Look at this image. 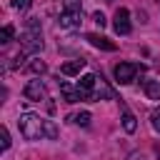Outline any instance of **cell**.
<instances>
[{"label": "cell", "mask_w": 160, "mask_h": 160, "mask_svg": "<svg viewBox=\"0 0 160 160\" xmlns=\"http://www.w3.org/2000/svg\"><path fill=\"white\" fill-rule=\"evenodd\" d=\"M85 40H88L92 48H100V50H108V52H112V50H115V42H112V40H108V38H102V35H98V32H88V35H85Z\"/></svg>", "instance_id": "obj_7"}, {"label": "cell", "mask_w": 160, "mask_h": 160, "mask_svg": "<svg viewBox=\"0 0 160 160\" xmlns=\"http://www.w3.org/2000/svg\"><path fill=\"white\" fill-rule=\"evenodd\" d=\"M92 20H95V22H98V25H100V28H102V25H105V22H108V20H105V15H102V12H95V15H92Z\"/></svg>", "instance_id": "obj_19"}, {"label": "cell", "mask_w": 160, "mask_h": 160, "mask_svg": "<svg viewBox=\"0 0 160 160\" xmlns=\"http://www.w3.org/2000/svg\"><path fill=\"white\" fill-rule=\"evenodd\" d=\"M72 120H75L78 125H82V128H88V125H90V112H88V110H82V112H78V115H75Z\"/></svg>", "instance_id": "obj_13"}, {"label": "cell", "mask_w": 160, "mask_h": 160, "mask_svg": "<svg viewBox=\"0 0 160 160\" xmlns=\"http://www.w3.org/2000/svg\"><path fill=\"white\" fill-rule=\"evenodd\" d=\"M68 8H70V10L60 15V25H62V28H78V25H80V10H78L72 2H70Z\"/></svg>", "instance_id": "obj_6"}, {"label": "cell", "mask_w": 160, "mask_h": 160, "mask_svg": "<svg viewBox=\"0 0 160 160\" xmlns=\"http://www.w3.org/2000/svg\"><path fill=\"white\" fill-rule=\"evenodd\" d=\"M12 8L15 10H28L30 8V0H12Z\"/></svg>", "instance_id": "obj_18"}, {"label": "cell", "mask_w": 160, "mask_h": 160, "mask_svg": "<svg viewBox=\"0 0 160 160\" xmlns=\"http://www.w3.org/2000/svg\"><path fill=\"white\" fill-rule=\"evenodd\" d=\"M25 98L32 100V102H40V100L48 98V90H45V85H42L40 80H30V82L25 85Z\"/></svg>", "instance_id": "obj_4"}, {"label": "cell", "mask_w": 160, "mask_h": 160, "mask_svg": "<svg viewBox=\"0 0 160 160\" xmlns=\"http://www.w3.org/2000/svg\"><path fill=\"white\" fill-rule=\"evenodd\" d=\"M0 138H2V150H8V148H10V132H8V128H2Z\"/></svg>", "instance_id": "obj_17"}, {"label": "cell", "mask_w": 160, "mask_h": 160, "mask_svg": "<svg viewBox=\"0 0 160 160\" xmlns=\"http://www.w3.org/2000/svg\"><path fill=\"white\" fill-rule=\"evenodd\" d=\"M45 135H48L50 140H55V138H58V128L52 125V120H45Z\"/></svg>", "instance_id": "obj_15"}, {"label": "cell", "mask_w": 160, "mask_h": 160, "mask_svg": "<svg viewBox=\"0 0 160 160\" xmlns=\"http://www.w3.org/2000/svg\"><path fill=\"white\" fill-rule=\"evenodd\" d=\"M12 35H15V28H12V25H5V28L0 30V42H10Z\"/></svg>", "instance_id": "obj_12"}, {"label": "cell", "mask_w": 160, "mask_h": 160, "mask_svg": "<svg viewBox=\"0 0 160 160\" xmlns=\"http://www.w3.org/2000/svg\"><path fill=\"white\" fill-rule=\"evenodd\" d=\"M82 68H85V60H68V62H62L60 72L62 75H78Z\"/></svg>", "instance_id": "obj_8"}, {"label": "cell", "mask_w": 160, "mask_h": 160, "mask_svg": "<svg viewBox=\"0 0 160 160\" xmlns=\"http://www.w3.org/2000/svg\"><path fill=\"white\" fill-rule=\"evenodd\" d=\"M135 72H138V65L135 62H120V65H115V80L120 85L132 82L135 80Z\"/></svg>", "instance_id": "obj_3"}, {"label": "cell", "mask_w": 160, "mask_h": 160, "mask_svg": "<svg viewBox=\"0 0 160 160\" xmlns=\"http://www.w3.org/2000/svg\"><path fill=\"white\" fill-rule=\"evenodd\" d=\"M122 128H125V132H135V128H138V122H135V115L132 112H122Z\"/></svg>", "instance_id": "obj_11"}, {"label": "cell", "mask_w": 160, "mask_h": 160, "mask_svg": "<svg viewBox=\"0 0 160 160\" xmlns=\"http://www.w3.org/2000/svg\"><path fill=\"white\" fill-rule=\"evenodd\" d=\"M30 72H45V62L42 60H32L30 62Z\"/></svg>", "instance_id": "obj_16"}, {"label": "cell", "mask_w": 160, "mask_h": 160, "mask_svg": "<svg viewBox=\"0 0 160 160\" xmlns=\"http://www.w3.org/2000/svg\"><path fill=\"white\" fill-rule=\"evenodd\" d=\"M112 28H115V32L118 35H128L132 28H130V12L125 10V8H120L118 12H115V22H112Z\"/></svg>", "instance_id": "obj_5"}, {"label": "cell", "mask_w": 160, "mask_h": 160, "mask_svg": "<svg viewBox=\"0 0 160 160\" xmlns=\"http://www.w3.org/2000/svg\"><path fill=\"white\" fill-rule=\"evenodd\" d=\"M150 125H152L155 132H160V108H155V110L150 112Z\"/></svg>", "instance_id": "obj_14"}, {"label": "cell", "mask_w": 160, "mask_h": 160, "mask_svg": "<svg viewBox=\"0 0 160 160\" xmlns=\"http://www.w3.org/2000/svg\"><path fill=\"white\" fill-rule=\"evenodd\" d=\"M58 85H60V90H62V95H65V100H68V102H78V100H82V95H80V92H75L65 80H60Z\"/></svg>", "instance_id": "obj_9"}, {"label": "cell", "mask_w": 160, "mask_h": 160, "mask_svg": "<svg viewBox=\"0 0 160 160\" xmlns=\"http://www.w3.org/2000/svg\"><path fill=\"white\" fill-rule=\"evenodd\" d=\"M18 125H20L22 138H28V140H40V138L45 135V120H42L40 115H35V112H25V115H20Z\"/></svg>", "instance_id": "obj_1"}, {"label": "cell", "mask_w": 160, "mask_h": 160, "mask_svg": "<svg viewBox=\"0 0 160 160\" xmlns=\"http://www.w3.org/2000/svg\"><path fill=\"white\" fill-rule=\"evenodd\" d=\"M22 50H25V52L42 50V40H40V32H38V22H35V18L28 22V30L22 32Z\"/></svg>", "instance_id": "obj_2"}, {"label": "cell", "mask_w": 160, "mask_h": 160, "mask_svg": "<svg viewBox=\"0 0 160 160\" xmlns=\"http://www.w3.org/2000/svg\"><path fill=\"white\" fill-rule=\"evenodd\" d=\"M145 92L150 100H160V82L158 80H145Z\"/></svg>", "instance_id": "obj_10"}]
</instances>
